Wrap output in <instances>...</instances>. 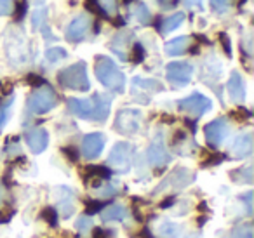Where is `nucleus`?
Here are the masks:
<instances>
[{"mask_svg":"<svg viewBox=\"0 0 254 238\" xmlns=\"http://www.w3.org/2000/svg\"><path fill=\"white\" fill-rule=\"evenodd\" d=\"M96 78L105 85L106 89L113 92H124L126 89V77L120 71V68L106 56H96L94 64Z\"/></svg>","mask_w":254,"mask_h":238,"instance_id":"nucleus-1","label":"nucleus"},{"mask_svg":"<svg viewBox=\"0 0 254 238\" xmlns=\"http://www.w3.org/2000/svg\"><path fill=\"white\" fill-rule=\"evenodd\" d=\"M58 84L63 89L87 92L89 87H91L89 77H87V64H85L84 61H78V63L61 70L60 73H58Z\"/></svg>","mask_w":254,"mask_h":238,"instance_id":"nucleus-2","label":"nucleus"},{"mask_svg":"<svg viewBox=\"0 0 254 238\" xmlns=\"http://www.w3.org/2000/svg\"><path fill=\"white\" fill-rule=\"evenodd\" d=\"M143 113L136 108H124L117 113L113 129L122 136H134L141 130Z\"/></svg>","mask_w":254,"mask_h":238,"instance_id":"nucleus-3","label":"nucleus"},{"mask_svg":"<svg viewBox=\"0 0 254 238\" xmlns=\"http://www.w3.org/2000/svg\"><path fill=\"white\" fill-rule=\"evenodd\" d=\"M5 49L7 54L14 63L23 64L28 60V46H26V39L23 32L16 26H11L5 33Z\"/></svg>","mask_w":254,"mask_h":238,"instance_id":"nucleus-4","label":"nucleus"},{"mask_svg":"<svg viewBox=\"0 0 254 238\" xmlns=\"http://www.w3.org/2000/svg\"><path fill=\"white\" fill-rule=\"evenodd\" d=\"M58 98L56 92L49 87V85H44L39 91H35L28 99V108L35 115H44V113L51 112V110L56 106Z\"/></svg>","mask_w":254,"mask_h":238,"instance_id":"nucleus-5","label":"nucleus"},{"mask_svg":"<svg viewBox=\"0 0 254 238\" xmlns=\"http://www.w3.org/2000/svg\"><path fill=\"white\" fill-rule=\"evenodd\" d=\"M193 179H195V176L191 174L188 169L178 167V169H174V171L171 172V174L167 176L162 182H160L159 188L153 189L152 195L153 196L160 195V193H166V191H169V189H183V188H187Z\"/></svg>","mask_w":254,"mask_h":238,"instance_id":"nucleus-6","label":"nucleus"},{"mask_svg":"<svg viewBox=\"0 0 254 238\" xmlns=\"http://www.w3.org/2000/svg\"><path fill=\"white\" fill-rule=\"evenodd\" d=\"M131 153H132V146L129 143H115V146L112 148L108 155V165L113 169L115 172H127L131 169Z\"/></svg>","mask_w":254,"mask_h":238,"instance_id":"nucleus-7","label":"nucleus"},{"mask_svg":"<svg viewBox=\"0 0 254 238\" xmlns=\"http://www.w3.org/2000/svg\"><path fill=\"white\" fill-rule=\"evenodd\" d=\"M167 80L174 85V87H185L190 84L191 77H193V66L190 63H183V61H174L166 66Z\"/></svg>","mask_w":254,"mask_h":238,"instance_id":"nucleus-8","label":"nucleus"},{"mask_svg":"<svg viewBox=\"0 0 254 238\" xmlns=\"http://www.w3.org/2000/svg\"><path fill=\"white\" fill-rule=\"evenodd\" d=\"M178 108L185 113H190L193 117H202L204 113H207L209 110L212 108V101L209 98H205L204 94H198V92H193L188 98L178 101Z\"/></svg>","mask_w":254,"mask_h":238,"instance_id":"nucleus-9","label":"nucleus"},{"mask_svg":"<svg viewBox=\"0 0 254 238\" xmlns=\"http://www.w3.org/2000/svg\"><path fill=\"white\" fill-rule=\"evenodd\" d=\"M228 132H230V127L225 119H216L204 127L205 141H207V144L212 148L221 146L223 141H225L226 136H228Z\"/></svg>","mask_w":254,"mask_h":238,"instance_id":"nucleus-10","label":"nucleus"},{"mask_svg":"<svg viewBox=\"0 0 254 238\" xmlns=\"http://www.w3.org/2000/svg\"><path fill=\"white\" fill-rule=\"evenodd\" d=\"M146 157H148L150 165H153V167H162V165H166L167 162H169L171 157H169V153H167L166 144H164L162 132L157 134L155 139L152 141L148 151H146Z\"/></svg>","mask_w":254,"mask_h":238,"instance_id":"nucleus-11","label":"nucleus"},{"mask_svg":"<svg viewBox=\"0 0 254 238\" xmlns=\"http://www.w3.org/2000/svg\"><path fill=\"white\" fill-rule=\"evenodd\" d=\"M91 26V19L87 14H78L77 18L71 19V23L66 28V40L71 44L80 42L84 40V37L87 35V30Z\"/></svg>","mask_w":254,"mask_h":238,"instance_id":"nucleus-12","label":"nucleus"},{"mask_svg":"<svg viewBox=\"0 0 254 238\" xmlns=\"http://www.w3.org/2000/svg\"><path fill=\"white\" fill-rule=\"evenodd\" d=\"M103 148H105V137L99 132H92L87 134L82 141V153L87 160H92V158H98L101 155Z\"/></svg>","mask_w":254,"mask_h":238,"instance_id":"nucleus-13","label":"nucleus"},{"mask_svg":"<svg viewBox=\"0 0 254 238\" xmlns=\"http://www.w3.org/2000/svg\"><path fill=\"white\" fill-rule=\"evenodd\" d=\"M25 139L28 148L32 150V153L39 155L42 153L44 150L49 144V134H47L46 129H32L25 134Z\"/></svg>","mask_w":254,"mask_h":238,"instance_id":"nucleus-14","label":"nucleus"},{"mask_svg":"<svg viewBox=\"0 0 254 238\" xmlns=\"http://www.w3.org/2000/svg\"><path fill=\"white\" fill-rule=\"evenodd\" d=\"M226 89H228L230 99L233 103L242 105L246 101V85H244V80L239 71H232V75L228 78V84H226Z\"/></svg>","mask_w":254,"mask_h":238,"instance_id":"nucleus-15","label":"nucleus"},{"mask_svg":"<svg viewBox=\"0 0 254 238\" xmlns=\"http://www.w3.org/2000/svg\"><path fill=\"white\" fill-rule=\"evenodd\" d=\"M162 91H164L162 84L153 80V78H141V77L132 78V94L141 92L139 103H143V94H155V92H162Z\"/></svg>","mask_w":254,"mask_h":238,"instance_id":"nucleus-16","label":"nucleus"},{"mask_svg":"<svg viewBox=\"0 0 254 238\" xmlns=\"http://www.w3.org/2000/svg\"><path fill=\"white\" fill-rule=\"evenodd\" d=\"M68 110L78 119H92V112H94V103L92 99H77L70 98L66 101Z\"/></svg>","mask_w":254,"mask_h":238,"instance_id":"nucleus-17","label":"nucleus"},{"mask_svg":"<svg viewBox=\"0 0 254 238\" xmlns=\"http://www.w3.org/2000/svg\"><path fill=\"white\" fill-rule=\"evenodd\" d=\"M92 103H94V112H92V119L94 122H105L110 115V106H112V99L106 94H94L92 96Z\"/></svg>","mask_w":254,"mask_h":238,"instance_id":"nucleus-18","label":"nucleus"},{"mask_svg":"<svg viewBox=\"0 0 254 238\" xmlns=\"http://www.w3.org/2000/svg\"><path fill=\"white\" fill-rule=\"evenodd\" d=\"M232 153L235 158H246L253 153V134H240L232 144Z\"/></svg>","mask_w":254,"mask_h":238,"instance_id":"nucleus-19","label":"nucleus"},{"mask_svg":"<svg viewBox=\"0 0 254 238\" xmlns=\"http://www.w3.org/2000/svg\"><path fill=\"white\" fill-rule=\"evenodd\" d=\"M58 205H60L61 217H64V219L71 217V214L75 212L73 193H71L68 188H64V186L58 189ZM60 212H58V214H60Z\"/></svg>","mask_w":254,"mask_h":238,"instance_id":"nucleus-20","label":"nucleus"},{"mask_svg":"<svg viewBox=\"0 0 254 238\" xmlns=\"http://www.w3.org/2000/svg\"><path fill=\"white\" fill-rule=\"evenodd\" d=\"M155 235L159 238H180L181 237V226L169 219H162L155 226Z\"/></svg>","mask_w":254,"mask_h":238,"instance_id":"nucleus-21","label":"nucleus"},{"mask_svg":"<svg viewBox=\"0 0 254 238\" xmlns=\"http://www.w3.org/2000/svg\"><path fill=\"white\" fill-rule=\"evenodd\" d=\"M190 47V37H178L164 46L167 56H181Z\"/></svg>","mask_w":254,"mask_h":238,"instance_id":"nucleus-22","label":"nucleus"},{"mask_svg":"<svg viewBox=\"0 0 254 238\" xmlns=\"http://www.w3.org/2000/svg\"><path fill=\"white\" fill-rule=\"evenodd\" d=\"M127 209L120 203H115V205L106 207L105 210H101V221L105 223H112V221H124L127 217Z\"/></svg>","mask_w":254,"mask_h":238,"instance_id":"nucleus-23","label":"nucleus"},{"mask_svg":"<svg viewBox=\"0 0 254 238\" xmlns=\"http://www.w3.org/2000/svg\"><path fill=\"white\" fill-rule=\"evenodd\" d=\"M132 39V33H119V35H115V39L112 40V51L117 54V56L120 58L122 61L127 60L126 53H124V49L127 47V44H129V40Z\"/></svg>","mask_w":254,"mask_h":238,"instance_id":"nucleus-24","label":"nucleus"},{"mask_svg":"<svg viewBox=\"0 0 254 238\" xmlns=\"http://www.w3.org/2000/svg\"><path fill=\"white\" fill-rule=\"evenodd\" d=\"M183 23H185V14L183 12H176V14H173L171 18L164 19V23H160V33L167 35V33L174 32L176 28H180Z\"/></svg>","mask_w":254,"mask_h":238,"instance_id":"nucleus-25","label":"nucleus"},{"mask_svg":"<svg viewBox=\"0 0 254 238\" xmlns=\"http://www.w3.org/2000/svg\"><path fill=\"white\" fill-rule=\"evenodd\" d=\"M84 171L87 172L89 178H96V179H108L112 176V171H108L106 167H101V165H89Z\"/></svg>","mask_w":254,"mask_h":238,"instance_id":"nucleus-26","label":"nucleus"},{"mask_svg":"<svg viewBox=\"0 0 254 238\" xmlns=\"http://www.w3.org/2000/svg\"><path fill=\"white\" fill-rule=\"evenodd\" d=\"M66 56L68 54L63 47H51V49L46 51V60L49 61V63H60V61H63Z\"/></svg>","mask_w":254,"mask_h":238,"instance_id":"nucleus-27","label":"nucleus"},{"mask_svg":"<svg viewBox=\"0 0 254 238\" xmlns=\"http://www.w3.org/2000/svg\"><path fill=\"white\" fill-rule=\"evenodd\" d=\"M47 18V7H39L32 12V30H39L40 25L46 23Z\"/></svg>","mask_w":254,"mask_h":238,"instance_id":"nucleus-28","label":"nucleus"},{"mask_svg":"<svg viewBox=\"0 0 254 238\" xmlns=\"http://www.w3.org/2000/svg\"><path fill=\"white\" fill-rule=\"evenodd\" d=\"M232 238H254L253 224H240L232 231Z\"/></svg>","mask_w":254,"mask_h":238,"instance_id":"nucleus-29","label":"nucleus"},{"mask_svg":"<svg viewBox=\"0 0 254 238\" xmlns=\"http://www.w3.org/2000/svg\"><path fill=\"white\" fill-rule=\"evenodd\" d=\"M134 16H136V19L141 23V25H148V23L152 21V14H150L148 7H146L145 4H139L138 7H136Z\"/></svg>","mask_w":254,"mask_h":238,"instance_id":"nucleus-30","label":"nucleus"},{"mask_svg":"<svg viewBox=\"0 0 254 238\" xmlns=\"http://www.w3.org/2000/svg\"><path fill=\"white\" fill-rule=\"evenodd\" d=\"M42 217L49 226L54 228L58 224V219H60V214H58V210L53 209V207H46V209L42 210Z\"/></svg>","mask_w":254,"mask_h":238,"instance_id":"nucleus-31","label":"nucleus"},{"mask_svg":"<svg viewBox=\"0 0 254 238\" xmlns=\"http://www.w3.org/2000/svg\"><path fill=\"white\" fill-rule=\"evenodd\" d=\"M96 2H98V7L101 9L106 16L117 11V0H96Z\"/></svg>","mask_w":254,"mask_h":238,"instance_id":"nucleus-32","label":"nucleus"},{"mask_svg":"<svg viewBox=\"0 0 254 238\" xmlns=\"http://www.w3.org/2000/svg\"><path fill=\"white\" fill-rule=\"evenodd\" d=\"M145 60V47L141 44H134L131 51V61L132 63H143Z\"/></svg>","mask_w":254,"mask_h":238,"instance_id":"nucleus-33","label":"nucleus"},{"mask_svg":"<svg viewBox=\"0 0 254 238\" xmlns=\"http://www.w3.org/2000/svg\"><path fill=\"white\" fill-rule=\"evenodd\" d=\"M75 228H77V230L80 231V233H87L89 230H92V221H91V217H87V216L78 217L77 223H75Z\"/></svg>","mask_w":254,"mask_h":238,"instance_id":"nucleus-34","label":"nucleus"},{"mask_svg":"<svg viewBox=\"0 0 254 238\" xmlns=\"http://www.w3.org/2000/svg\"><path fill=\"white\" fill-rule=\"evenodd\" d=\"M101 209H103V202H101V200H89V202L85 203V212H87L89 216L101 212ZM87 214H85V216H87Z\"/></svg>","mask_w":254,"mask_h":238,"instance_id":"nucleus-35","label":"nucleus"},{"mask_svg":"<svg viewBox=\"0 0 254 238\" xmlns=\"http://www.w3.org/2000/svg\"><path fill=\"white\" fill-rule=\"evenodd\" d=\"M26 7H28V4H26V0H18L16 2V21H21L23 18H25L26 14Z\"/></svg>","mask_w":254,"mask_h":238,"instance_id":"nucleus-36","label":"nucleus"},{"mask_svg":"<svg viewBox=\"0 0 254 238\" xmlns=\"http://www.w3.org/2000/svg\"><path fill=\"white\" fill-rule=\"evenodd\" d=\"M230 5V0H211V7L214 12H225Z\"/></svg>","mask_w":254,"mask_h":238,"instance_id":"nucleus-37","label":"nucleus"},{"mask_svg":"<svg viewBox=\"0 0 254 238\" xmlns=\"http://www.w3.org/2000/svg\"><path fill=\"white\" fill-rule=\"evenodd\" d=\"M26 82H28L32 87H44V85H47L46 80H44L40 75H35V73H30L28 77H26Z\"/></svg>","mask_w":254,"mask_h":238,"instance_id":"nucleus-38","label":"nucleus"},{"mask_svg":"<svg viewBox=\"0 0 254 238\" xmlns=\"http://www.w3.org/2000/svg\"><path fill=\"white\" fill-rule=\"evenodd\" d=\"M219 40H221L223 51L226 53V56L232 58V44H230V37L226 33H219Z\"/></svg>","mask_w":254,"mask_h":238,"instance_id":"nucleus-39","label":"nucleus"},{"mask_svg":"<svg viewBox=\"0 0 254 238\" xmlns=\"http://www.w3.org/2000/svg\"><path fill=\"white\" fill-rule=\"evenodd\" d=\"M12 12L11 0H0V16H9Z\"/></svg>","mask_w":254,"mask_h":238,"instance_id":"nucleus-40","label":"nucleus"},{"mask_svg":"<svg viewBox=\"0 0 254 238\" xmlns=\"http://www.w3.org/2000/svg\"><path fill=\"white\" fill-rule=\"evenodd\" d=\"M239 174H240V181H246V182H253V167H246V169H239Z\"/></svg>","mask_w":254,"mask_h":238,"instance_id":"nucleus-41","label":"nucleus"},{"mask_svg":"<svg viewBox=\"0 0 254 238\" xmlns=\"http://www.w3.org/2000/svg\"><path fill=\"white\" fill-rule=\"evenodd\" d=\"M232 117L235 120H247V119H251V112H247V110H244L242 106H240L239 110H237V112H232Z\"/></svg>","mask_w":254,"mask_h":238,"instance_id":"nucleus-42","label":"nucleus"},{"mask_svg":"<svg viewBox=\"0 0 254 238\" xmlns=\"http://www.w3.org/2000/svg\"><path fill=\"white\" fill-rule=\"evenodd\" d=\"M63 155H66V158L70 162H77L78 160V153L73 146H64L63 148Z\"/></svg>","mask_w":254,"mask_h":238,"instance_id":"nucleus-43","label":"nucleus"},{"mask_svg":"<svg viewBox=\"0 0 254 238\" xmlns=\"http://www.w3.org/2000/svg\"><path fill=\"white\" fill-rule=\"evenodd\" d=\"M85 9H87V11H91V12H99L103 18H106L105 12L98 7V2H96V0H85Z\"/></svg>","mask_w":254,"mask_h":238,"instance_id":"nucleus-44","label":"nucleus"},{"mask_svg":"<svg viewBox=\"0 0 254 238\" xmlns=\"http://www.w3.org/2000/svg\"><path fill=\"white\" fill-rule=\"evenodd\" d=\"M12 216H14V210L12 209H2L0 210V224L9 223L12 219Z\"/></svg>","mask_w":254,"mask_h":238,"instance_id":"nucleus-45","label":"nucleus"},{"mask_svg":"<svg viewBox=\"0 0 254 238\" xmlns=\"http://www.w3.org/2000/svg\"><path fill=\"white\" fill-rule=\"evenodd\" d=\"M225 158H226V155H221V153L211 155V158H209L207 162H204V167H209V165H218V164H221Z\"/></svg>","mask_w":254,"mask_h":238,"instance_id":"nucleus-46","label":"nucleus"},{"mask_svg":"<svg viewBox=\"0 0 254 238\" xmlns=\"http://www.w3.org/2000/svg\"><path fill=\"white\" fill-rule=\"evenodd\" d=\"M9 106H11V101H9L5 106H2V108H0V130H2V127H4L5 120H7V112H9Z\"/></svg>","mask_w":254,"mask_h":238,"instance_id":"nucleus-47","label":"nucleus"},{"mask_svg":"<svg viewBox=\"0 0 254 238\" xmlns=\"http://www.w3.org/2000/svg\"><path fill=\"white\" fill-rule=\"evenodd\" d=\"M159 2V5L160 7H164V9H169V7H174V5L180 2V0H157Z\"/></svg>","mask_w":254,"mask_h":238,"instance_id":"nucleus-48","label":"nucleus"},{"mask_svg":"<svg viewBox=\"0 0 254 238\" xmlns=\"http://www.w3.org/2000/svg\"><path fill=\"white\" fill-rule=\"evenodd\" d=\"M174 203H176V198H174V196H167L166 200H162V202H160V209H167V207H173Z\"/></svg>","mask_w":254,"mask_h":238,"instance_id":"nucleus-49","label":"nucleus"},{"mask_svg":"<svg viewBox=\"0 0 254 238\" xmlns=\"http://www.w3.org/2000/svg\"><path fill=\"white\" fill-rule=\"evenodd\" d=\"M185 139H187V132H183V130H178V132H174L173 144H178L180 141H185Z\"/></svg>","mask_w":254,"mask_h":238,"instance_id":"nucleus-50","label":"nucleus"},{"mask_svg":"<svg viewBox=\"0 0 254 238\" xmlns=\"http://www.w3.org/2000/svg\"><path fill=\"white\" fill-rule=\"evenodd\" d=\"M92 238H106V231L101 228H92Z\"/></svg>","mask_w":254,"mask_h":238,"instance_id":"nucleus-51","label":"nucleus"},{"mask_svg":"<svg viewBox=\"0 0 254 238\" xmlns=\"http://www.w3.org/2000/svg\"><path fill=\"white\" fill-rule=\"evenodd\" d=\"M185 5H187V7H198V9H202V0H185Z\"/></svg>","mask_w":254,"mask_h":238,"instance_id":"nucleus-52","label":"nucleus"},{"mask_svg":"<svg viewBox=\"0 0 254 238\" xmlns=\"http://www.w3.org/2000/svg\"><path fill=\"white\" fill-rule=\"evenodd\" d=\"M251 196H253V193H247V195L246 196H242V200H244V202H246V205H247V214H251V210H253V209H251Z\"/></svg>","mask_w":254,"mask_h":238,"instance_id":"nucleus-53","label":"nucleus"},{"mask_svg":"<svg viewBox=\"0 0 254 238\" xmlns=\"http://www.w3.org/2000/svg\"><path fill=\"white\" fill-rule=\"evenodd\" d=\"M185 123H187V125L190 127V130H191V132H195V130H197V129H195V122H191L190 119H185Z\"/></svg>","mask_w":254,"mask_h":238,"instance_id":"nucleus-54","label":"nucleus"},{"mask_svg":"<svg viewBox=\"0 0 254 238\" xmlns=\"http://www.w3.org/2000/svg\"><path fill=\"white\" fill-rule=\"evenodd\" d=\"M113 25H117V26H124V19H122V18H117Z\"/></svg>","mask_w":254,"mask_h":238,"instance_id":"nucleus-55","label":"nucleus"},{"mask_svg":"<svg viewBox=\"0 0 254 238\" xmlns=\"http://www.w3.org/2000/svg\"><path fill=\"white\" fill-rule=\"evenodd\" d=\"M246 2H247V0H237V4H239V7H240V5L246 4Z\"/></svg>","mask_w":254,"mask_h":238,"instance_id":"nucleus-56","label":"nucleus"},{"mask_svg":"<svg viewBox=\"0 0 254 238\" xmlns=\"http://www.w3.org/2000/svg\"><path fill=\"white\" fill-rule=\"evenodd\" d=\"M131 2H134V0H124V4H131Z\"/></svg>","mask_w":254,"mask_h":238,"instance_id":"nucleus-57","label":"nucleus"},{"mask_svg":"<svg viewBox=\"0 0 254 238\" xmlns=\"http://www.w3.org/2000/svg\"><path fill=\"white\" fill-rule=\"evenodd\" d=\"M2 193L4 191H2V186H0V200H2Z\"/></svg>","mask_w":254,"mask_h":238,"instance_id":"nucleus-58","label":"nucleus"}]
</instances>
